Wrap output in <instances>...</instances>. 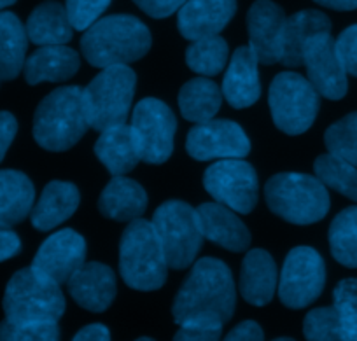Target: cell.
Here are the masks:
<instances>
[{"label": "cell", "mask_w": 357, "mask_h": 341, "mask_svg": "<svg viewBox=\"0 0 357 341\" xmlns=\"http://www.w3.org/2000/svg\"><path fill=\"white\" fill-rule=\"evenodd\" d=\"M137 88V74L128 65L102 68L82 89L86 119L89 128L102 132L112 125L126 123Z\"/></svg>", "instance_id": "52a82bcc"}, {"label": "cell", "mask_w": 357, "mask_h": 341, "mask_svg": "<svg viewBox=\"0 0 357 341\" xmlns=\"http://www.w3.org/2000/svg\"><path fill=\"white\" fill-rule=\"evenodd\" d=\"M303 334L310 341H345L342 320L335 306H321L307 313Z\"/></svg>", "instance_id": "e575fe53"}, {"label": "cell", "mask_w": 357, "mask_h": 341, "mask_svg": "<svg viewBox=\"0 0 357 341\" xmlns=\"http://www.w3.org/2000/svg\"><path fill=\"white\" fill-rule=\"evenodd\" d=\"M326 284V264L321 254L307 245L294 247L284 261L279 277V298L293 310L312 305Z\"/></svg>", "instance_id": "7c38bea8"}, {"label": "cell", "mask_w": 357, "mask_h": 341, "mask_svg": "<svg viewBox=\"0 0 357 341\" xmlns=\"http://www.w3.org/2000/svg\"><path fill=\"white\" fill-rule=\"evenodd\" d=\"M132 128L140 161L161 165L174 153L177 119L170 107L158 98H144L132 112Z\"/></svg>", "instance_id": "30bf717a"}, {"label": "cell", "mask_w": 357, "mask_h": 341, "mask_svg": "<svg viewBox=\"0 0 357 341\" xmlns=\"http://www.w3.org/2000/svg\"><path fill=\"white\" fill-rule=\"evenodd\" d=\"M36 202L32 181L18 170H0V226L13 227L30 215Z\"/></svg>", "instance_id": "4316f807"}, {"label": "cell", "mask_w": 357, "mask_h": 341, "mask_svg": "<svg viewBox=\"0 0 357 341\" xmlns=\"http://www.w3.org/2000/svg\"><path fill=\"white\" fill-rule=\"evenodd\" d=\"M16 2H18V0H0V11L6 8H9V6L16 4Z\"/></svg>", "instance_id": "7dc6e473"}, {"label": "cell", "mask_w": 357, "mask_h": 341, "mask_svg": "<svg viewBox=\"0 0 357 341\" xmlns=\"http://www.w3.org/2000/svg\"><path fill=\"white\" fill-rule=\"evenodd\" d=\"M204 238L231 252H243L250 245V232L235 210L222 203H202L197 209Z\"/></svg>", "instance_id": "d6986e66"}, {"label": "cell", "mask_w": 357, "mask_h": 341, "mask_svg": "<svg viewBox=\"0 0 357 341\" xmlns=\"http://www.w3.org/2000/svg\"><path fill=\"white\" fill-rule=\"evenodd\" d=\"M137 4V8L142 9L147 16L151 18H168L174 13H177L178 9L183 8V4L186 0H133Z\"/></svg>", "instance_id": "60d3db41"}, {"label": "cell", "mask_w": 357, "mask_h": 341, "mask_svg": "<svg viewBox=\"0 0 357 341\" xmlns=\"http://www.w3.org/2000/svg\"><path fill=\"white\" fill-rule=\"evenodd\" d=\"M147 209V192L133 179L118 175L102 191L98 210L107 219L116 222H132L142 217Z\"/></svg>", "instance_id": "d4e9b609"}, {"label": "cell", "mask_w": 357, "mask_h": 341, "mask_svg": "<svg viewBox=\"0 0 357 341\" xmlns=\"http://www.w3.org/2000/svg\"><path fill=\"white\" fill-rule=\"evenodd\" d=\"M277 264L263 249H252L245 254L240 270V292L247 303L264 306L272 301L277 291Z\"/></svg>", "instance_id": "603a6c76"}, {"label": "cell", "mask_w": 357, "mask_h": 341, "mask_svg": "<svg viewBox=\"0 0 357 341\" xmlns=\"http://www.w3.org/2000/svg\"><path fill=\"white\" fill-rule=\"evenodd\" d=\"M81 203L77 185L65 181H53L44 188L39 202L30 212L32 226L39 232H51L70 219Z\"/></svg>", "instance_id": "cb8c5ba5"}, {"label": "cell", "mask_w": 357, "mask_h": 341, "mask_svg": "<svg viewBox=\"0 0 357 341\" xmlns=\"http://www.w3.org/2000/svg\"><path fill=\"white\" fill-rule=\"evenodd\" d=\"M119 273L130 289L142 292L158 291L167 282V256L149 220L139 217L123 232L119 242Z\"/></svg>", "instance_id": "277c9868"}, {"label": "cell", "mask_w": 357, "mask_h": 341, "mask_svg": "<svg viewBox=\"0 0 357 341\" xmlns=\"http://www.w3.org/2000/svg\"><path fill=\"white\" fill-rule=\"evenodd\" d=\"M95 154L112 177L130 174L140 163L132 128L126 123H119V125H112L102 130L100 137L95 144Z\"/></svg>", "instance_id": "484cf974"}, {"label": "cell", "mask_w": 357, "mask_h": 341, "mask_svg": "<svg viewBox=\"0 0 357 341\" xmlns=\"http://www.w3.org/2000/svg\"><path fill=\"white\" fill-rule=\"evenodd\" d=\"M29 40L37 46H56L72 40V29L67 11L60 2L47 0L37 6L25 25Z\"/></svg>", "instance_id": "83f0119b"}, {"label": "cell", "mask_w": 357, "mask_h": 341, "mask_svg": "<svg viewBox=\"0 0 357 341\" xmlns=\"http://www.w3.org/2000/svg\"><path fill=\"white\" fill-rule=\"evenodd\" d=\"M153 44L149 29L130 15L97 20L81 37V53L91 67L128 65L147 54Z\"/></svg>", "instance_id": "7a4b0ae2"}, {"label": "cell", "mask_w": 357, "mask_h": 341, "mask_svg": "<svg viewBox=\"0 0 357 341\" xmlns=\"http://www.w3.org/2000/svg\"><path fill=\"white\" fill-rule=\"evenodd\" d=\"M177 29L188 40L219 36L236 13V0H186L178 9Z\"/></svg>", "instance_id": "ac0fdd59"}, {"label": "cell", "mask_w": 357, "mask_h": 341, "mask_svg": "<svg viewBox=\"0 0 357 341\" xmlns=\"http://www.w3.org/2000/svg\"><path fill=\"white\" fill-rule=\"evenodd\" d=\"M88 128L82 89L79 86L54 89L39 103L33 116V139L51 153L72 149Z\"/></svg>", "instance_id": "3957f363"}, {"label": "cell", "mask_w": 357, "mask_h": 341, "mask_svg": "<svg viewBox=\"0 0 357 341\" xmlns=\"http://www.w3.org/2000/svg\"><path fill=\"white\" fill-rule=\"evenodd\" d=\"M186 151L197 161L245 158L250 153V140L238 123L212 118L190 130Z\"/></svg>", "instance_id": "4fadbf2b"}, {"label": "cell", "mask_w": 357, "mask_h": 341, "mask_svg": "<svg viewBox=\"0 0 357 341\" xmlns=\"http://www.w3.org/2000/svg\"><path fill=\"white\" fill-rule=\"evenodd\" d=\"M222 96L233 109H247L259 100V61L249 46H240L233 53L222 79Z\"/></svg>", "instance_id": "ffe728a7"}, {"label": "cell", "mask_w": 357, "mask_h": 341, "mask_svg": "<svg viewBox=\"0 0 357 341\" xmlns=\"http://www.w3.org/2000/svg\"><path fill=\"white\" fill-rule=\"evenodd\" d=\"M225 324L214 319H193L178 324L175 340L181 341H215L222 336Z\"/></svg>", "instance_id": "f35d334b"}, {"label": "cell", "mask_w": 357, "mask_h": 341, "mask_svg": "<svg viewBox=\"0 0 357 341\" xmlns=\"http://www.w3.org/2000/svg\"><path fill=\"white\" fill-rule=\"evenodd\" d=\"M16 132H18V121H16V118L11 112L2 110L0 112V161L4 160L6 153L11 147Z\"/></svg>", "instance_id": "b9f144b4"}, {"label": "cell", "mask_w": 357, "mask_h": 341, "mask_svg": "<svg viewBox=\"0 0 357 341\" xmlns=\"http://www.w3.org/2000/svg\"><path fill=\"white\" fill-rule=\"evenodd\" d=\"M29 36L20 18L0 13V79L13 81L25 67Z\"/></svg>", "instance_id": "f546056e"}, {"label": "cell", "mask_w": 357, "mask_h": 341, "mask_svg": "<svg viewBox=\"0 0 357 341\" xmlns=\"http://www.w3.org/2000/svg\"><path fill=\"white\" fill-rule=\"evenodd\" d=\"M204 188L218 203L236 213L252 212L259 198L257 174L243 158H228L212 163L204 174Z\"/></svg>", "instance_id": "8fae6325"}, {"label": "cell", "mask_w": 357, "mask_h": 341, "mask_svg": "<svg viewBox=\"0 0 357 341\" xmlns=\"http://www.w3.org/2000/svg\"><path fill=\"white\" fill-rule=\"evenodd\" d=\"M336 51L347 74L357 77V25L349 26L335 40Z\"/></svg>", "instance_id": "ab89813d"}, {"label": "cell", "mask_w": 357, "mask_h": 341, "mask_svg": "<svg viewBox=\"0 0 357 341\" xmlns=\"http://www.w3.org/2000/svg\"><path fill=\"white\" fill-rule=\"evenodd\" d=\"M228 341H261L264 340L263 327L254 320H243L226 334Z\"/></svg>", "instance_id": "7bdbcfd3"}, {"label": "cell", "mask_w": 357, "mask_h": 341, "mask_svg": "<svg viewBox=\"0 0 357 341\" xmlns=\"http://www.w3.org/2000/svg\"><path fill=\"white\" fill-rule=\"evenodd\" d=\"M235 306V282L228 264L215 257H204L193 264L175 294L172 315L177 326L193 319H214L226 324L231 320Z\"/></svg>", "instance_id": "6da1fadb"}, {"label": "cell", "mask_w": 357, "mask_h": 341, "mask_svg": "<svg viewBox=\"0 0 357 341\" xmlns=\"http://www.w3.org/2000/svg\"><path fill=\"white\" fill-rule=\"evenodd\" d=\"M303 65L307 68V79L314 84L319 95L328 100H342L347 95L349 79L331 32L315 36L307 44Z\"/></svg>", "instance_id": "5bb4252c"}, {"label": "cell", "mask_w": 357, "mask_h": 341, "mask_svg": "<svg viewBox=\"0 0 357 341\" xmlns=\"http://www.w3.org/2000/svg\"><path fill=\"white\" fill-rule=\"evenodd\" d=\"M268 105L273 123L286 135L296 137L314 125L321 100L308 79L296 72H280L270 84Z\"/></svg>", "instance_id": "9c48e42d"}, {"label": "cell", "mask_w": 357, "mask_h": 341, "mask_svg": "<svg viewBox=\"0 0 357 341\" xmlns=\"http://www.w3.org/2000/svg\"><path fill=\"white\" fill-rule=\"evenodd\" d=\"M151 224L165 250L168 268L186 270L191 266L204 243L197 209L181 199H168L154 210Z\"/></svg>", "instance_id": "ba28073f"}, {"label": "cell", "mask_w": 357, "mask_h": 341, "mask_svg": "<svg viewBox=\"0 0 357 341\" xmlns=\"http://www.w3.org/2000/svg\"><path fill=\"white\" fill-rule=\"evenodd\" d=\"M75 341H109L111 333L104 324H89L79 329V333L74 336Z\"/></svg>", "instance_id": "f6af8a7d"}, {"label": "cell", "mask_w": 357, "mask_h": 341, "mask_svg": "<svg viewBox=\"0 0 357 341\" xmlns=\"http://www.w3.org/2000/svg\"><path fill=\"white\" fill-rule=\"evenodd\" d=\"M67 289L81 308L95 313L105 312L118 292L114 271L97 261L81 264L67 280Z\"/></svg>", "instance_id": "e0dca14e"}, {"label": "cell", "mask_w": 357, "mask_h": 341, "mask_svg": "<svg viewBox=\"0 0 357 341\" xmlns=\"http://www.w3.org/2000/svg\"><path fill=\"white\" fill-rule=\"evenodd\" d=\"M112 0H65V11L72 29L84 32L93 25L105 9L111 6Z\"/></svg>", "instance_id": "74e56055"}, {"label": "cell", "mask_w": 357, "mask_h": 341, "mask_svg": "<svg viewBox=\"0 0 357 341\" xmlns=\"http://www.w3.org/2000/svg\"><path fill=\"white\" fill-rule=\"evenodd\" d=\"M319 6L335 11H354L357 9V0H314Z\"/></svg>", "instance_id": "bcb514c9"}, {"label": "cell", "mask_w": 357, "mask_h": 341, "mask_svg": "<svg viewBox=\"0 0 357 341\" xmlns=\"http://www.w3.org/2000/svg\"><path fill=\"white\" fill-rule=\"evenodd\" d=\"M228 43L219 36L191 40L186 50V63L197 74L214 77L225 70L228 63Z\"/></svg>", "instance_id": "4dcf8cb0"}, {"label": "cell", "mask_w": 357, "mask_h": 341, "mask_svg": "<svg viewBox=\"0 0 357 341\" xmlns=\"http://www.w3.org/2000/svg\"><path fill=\"white\" fill-rule=\"evenodd\" d=\"M22 250V240L11 227L0 226V263L15 257Z\"/></svg>", "instance_id": "ee69618b"}, {"label": "cell", "mask_w": 357, "mask_h": 341, "mask_svg": "<svg viewBox=\"0 0 357 341\" xmlns=\"http://www.w3.org/2000/svg\"><path fill=\"white\" fill-rule=\"evenodd\" d=\"M324 144L329 153L357 167V112L329 126L324 133Z\"/></svg>", "instance_id": "836d02e7"}, {"label": "cell", "mask_w": 357, "mask_h": 341, "mask_svg": "<svg viewBox=\"0 0 357 341\" xmlns=\"http://www.w3.org/2000/svg\"><path fill=\"white\" fill-rule=\"evenodd\" d=\"M2 306L11 322H58L65 312V296L60 284L29 266L13 275Z\"/></svg>", "instance_id": "8992f818"}, {"label": "cell", "mask_w": 357, "mask_h": 341, "mask_svg": "<svg viewBox=\"0 0 357 341\" xmlns=\"http://www.w3.org/2000/svg\"><path fill=\"white\" fill-rule=\"evenodd\" d=\"M314 170L315 177L326 188L338 191L340 195L357 202V167L328 153L315 160Z\"/></svg>", "instance_id": "d6a6232c"}, {"label": "cell", "mask_w": 357, "mask_h": 341, "mask_svg": "<svg viewBox=\"0 0 357 341\" xmlns=\"http://www.w3.org/2000/svg\"><path fill=\"white\" fill-rule=\"evenodd\" d=\"M331 32V22L328 16L315 9L294 13L286 18L280 39L279 63L284 67L296 68L303 65V53L307 44L315 36Z\"/></svg>", "instance_id": "44dd1931"}, {"label": "cell", "mask_w": 357, "mask_h": 341, "mask_svg": "<svg viewBox=\"0 0 357 341\" xmlns=\"http://www.w3.org/2000/svg\"><path fill=\"white\" fill-rule=\"evenodd\" d=\"M60 340L58 322H11L0 324V341H56Z\"/></svg>", "instance_id": "8d00e7d4"}, {"label": "cell", "mask_w": 357, "mask_h": 341, "mask_svg": "<svg viewBox=\"0 0 357 341\" xmlns=\"http://www.w3.org/2000/svg\"><path fill=\"white\" fill-rule=\"evenodd\" d=\"M81 67L77 51L65 44L40 46L25 60V79L30 86L40 82H63L74 77Z\"/></svg>", "instance_id": "7402d4cb"}, {"label": "cell", "mask_w": 357, "mask_h": 341, "mask_svg": "<svg viewBox=\"0 0 357 341\" xmlns=\"http://www.w3.org/2000/svg\"><path fill=\"white\" fill-rule=\"evenodd\" d=\"M333 306L342 320L345 341H357V278H345L336 285Z\"/></svg>", "instance_id": "d590c367"}, {"label": "cell", "mask_w": 357, "mask_h": 341, "mask_svg": "<svg viewBox=\"0 0 357 341\" xmlns=\"http://www.w3.org/2000/svg\"><path fill=\"white\" fill-rule=\"evenodd\" d=\"M286 15L272 0H256L247 13L249 47L261 65L279 63Z\"/></svg>", "instance_id": "2e32d148"}, {"label": "cell", "mask_w": 357, "mask_h": 341, "mask_svg": "<svg viewBox=\"0 0 357 341\" xmlns=\"http://www.w3.org/2000/svg\"><path fill=\"white\" fill-rule=\"evenodd\" d=\"M268 209L280 219L298 226L319 222L329 212L328 188L314 175L286 172L264 184Z\"/></svg>", "instance_id": "5b68a950"}, {"label": "cell", "mask_w": 357, "mask_h": 341, "mask_svg": "<svg viewBox=\"0 0 357 341\" xmlns=\"http://www.w3.org/2000/svg\"><path fill=\"white\" fill-rule=\"evenodd\" d=\"M86 263V242L74 229H61L43 242L32 261L40 273L56 284H67L70 275Z\"/></svg>", "instance_id": "9a60e30c"}, {"label": "cell", "mask_w": 357, "mask_h": 341, "mask_svg": "<svg viewBox=\"0 0 357 341\" xmlns=\"http://www.w3.org/2000/svg\"><path fill=\"white\" fill-rule=\"evenodd\" d=\"M329 247L340 264L357 268V206L342 210L329 226Z\"/></svg>", "instance_id": "1f68e13d"}, {"label": "cell", "mask_w": 357, "mask_h": 341, "mask_svg": "<svg viewBox=\"0 0 357 341\" xmlns=\"http://www.w3.org/2000/svg\"><path fill=\"white\" fill-rule=\"evenodd\" d=\"M178 109L186 121L205 123L219 112L222 105V89L212 79H191L178 91Z\"/></svg>", "instance_id": "f1b7e54d"}]
</instances>
